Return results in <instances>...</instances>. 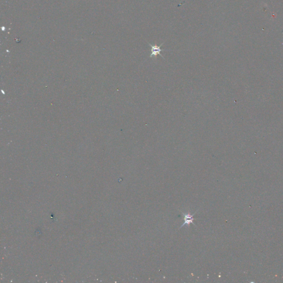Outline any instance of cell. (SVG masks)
Segmentation results:
<instances>
[{
  "mask_svg": "<svg viewBox=\"0 0 283 283\" xmlns=\"http://www.w3.org/2000/svg\"><path fill=\"white\" fill-rule=\"evenodd\" d=\"M149 46L151 47V54L150 55V58H156V56L158 55H159L160 56H162L163 58H164L163 56L162 55L161 52L162 51H165L166 50V49H161V47L163 46V43L160 44L159 46H156V45H152L150 43L148 42Z\"/></svg>",
  "mask_w": 283,
  "mask_h": 283,
  "instance_id": "6da1fadb",
  "label": "cell"
},
{
  "mask_svg": "<svg viewBox=\"0 0 283 283\" xmlns=\"http://www.w3.org/2000/svg\"><path fill=\"white\" fill-rule=\"evenodd\" d=\"M195 213L194 214L192 215H189V214H184V222L183 223V224H182V226L180 227V228L184 226H185V225H189L190 224H192L194 225V222H193V221H194V218L193 217V216H194V215H195Z\"/></svg>",
  "mask_w": 283,
  "mask_h": 283,
  "instance_id": "7a4b0ae2",
  "label": "cell"
}]
</instances>
